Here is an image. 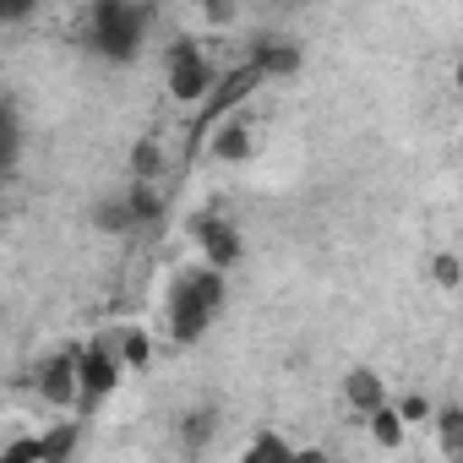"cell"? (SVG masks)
<instances>
[{
	"mask_svg": "<svg viewBox=\"0 0 463 463\" xmlns=\"http://www.w3.org/2000/svg\"><path fill=\"white\" fill-rule=\"evenodd\" d=\"M223 300H229L223 273H213V268H202V262L185 268V273L169 284V295H164V327H169V338H175V344H202L207 327L218 322Z\"/></svg>",
	"mask_w": 463,
	"mask_h": 463,
	"instance_id": "6da1fadb",
	"label": "cell"
},
{
	"mask_svg": "<svg viewBox=\"0 0 463 463\" xmlns=\"http://www.w3.org/2000/svg\"><path fill=\"white\" fill-rule=\"evenodd\" d=\"M153 6H137V0H99L88 12V50L115 61V66H131L153 33Z\"/></svg>",
	"mask_w": 463,
	"mask_h": 463,
	"instance_id": "7a4b0ae2",
	"label": "cell"
},
{
	"mask_svg": "<svg viewBox=\"0 0 463 463\" xmlns=\"http://www.w3.org/2000/svg\"><path fill=\"white\" fill-rule=\"evenodd\" d=\"M218 77H223V71L202 55V44H196L191 33H180V39H169V44H164V88H169V99H175V104L202 109V104L213 99Z\"/></svg>",
	"mask_w": 463,
	"mask_h": 463,
	"instance_id": "3957f363",
	"label": "cell"
},
{
	"mask_svg": "<svg viewBox=\"0 0 463 463\" xmlns=\"http://www.w3.org/2000/svg\"><path fill=\"white\" fill-rule=\"evenodd\" d=\"M120 376H126V365H120L109 333L93 338V344H77V409L82 414H93L99 403H109L120 392Z\"/></svg>",
	"mask_w": 463,
	"mask_h": 463,
	"instance_id": "277c9868",
	"label": "cell"
},
{
	"mask_svg": "<svg viewBox=\"0 0 463 463\" xmlns=\"http://www.w3.org/2000/svg\"><path fill=\"white\" fill-rule=\"evenodd\" d=\"M191 241H196V251H202V268H213V273L241 268V257H246L241 229L229 223V218H218V213H196V218H191Z\"/></svg>",
	"mask_w": 463,
	"mask_h": 463,
	"instance_id": "5b68a950",
	"label": "cell"
},
{
	"mask_svg": "<svg viewBox=\"0 0 463 463\" xmlns=\"http://www.w3.org/2000/svg\"><path fill=\"white\" fill-rule=\"evenodd\" d=\"M33 387H39V398H44V403L71 409V403H77V344H71V349H55V354L39 365Z\"/></svg>",
	"mask_w": 463,
	"mask_h": 463,
	"instance_id": "8992f818",
	"label": "cell"
},
{
	"mask_svg": "<svg viewBox=\"0 0 463 463\" xmlns=\"http://www.w3.org/2000/svg\"><path fill=\"white\" fill-rule=\"evenodd\" d=\"M251 147H257V131H251L246 115H229V120H218V126L207 131V158H213V164H246Z\"/></svg>",
	"mask_w": 463,
	"mask_h": 463,
	"instance_id": "52a82bcc",
	"label": "cell"
},
{
	"mask_svg": "<svg viewBox=\"0 0 463 463\" xmlns=\"http://www.w3.org/2000/svg\"><path fill=\"white\" fill-rule=\"evenodd\" d=\"M300 44L295 39H257L251 44V55H246V66L262 77V82H273V77H295L300 71Z\"/></svg>",
	"mask_w": 463,
	"mask_h": 463,
	"instance_id": "ba28073f",
	"label": "cell"
},
{
	"mask_svg": "<svg viewBox=\"0 0 463 463\" xmlns=\"http://www.w3.org/2000/svg\"><path fill=\"white\" fill-rule=\"evenodd\" d=\"M175 436H180V452L185 458H202L218 436V403H191L180 420H175Z\"/></svg>",
	"mask_w": 463,
	"mask_h": 463,
	"instance_id": "9c48e42d",
	"label": "cell"
},
{
	"mask_svg": "<svg viewBox=\"0 0 463 463\" xmlns=\"http://www.w3.org/2000/svg\"><path fill=\"white\" fill-rule=\"evenodd\" d=\"M344 403H349L354 414H376V409L387 403L382 371H376V365H349V371H344Z\"/></svg>",
	"mask_w": 463,
	"mask_h": 463,
	"instance_id": "30bf717a",
	"label": "cell"
},
{
	"mask_svg": "<svg viewBox=\"0 0 463 463\" xmlns=\"http://www.w3.org/2000/svg\"><path fill=\"white\" fill-rule=\"evenodd\" d=\"M93 229H99V235H131V229H137V218H131V202H126V191H115V196H99V202H93Z\"/></svg>",
	"mask_w": 463,
	"mask_h": 463,
	"instance_id": "8fae6325",
	"label": "cell"
},
{
	"mask_svg": "<svg viewBox=\"0 0 463 463\" xmlns=\"http://www.w3.org/2000/svg\"><path fill=\"white\" fill-rule=\"evenodd\" d=\"M109 338H115V354H120L126 371H147V365H153V333H147V327H120V333H109Z\"/></svg>",
	"mask_w": 463,
	"mask_h": 463,
	"instance_id": "7c38bea8",
	"label": "cell"
},
{
	"mask_svg": "<svg viewBox=\"0 0 463 463\" xmlns=\"http://www.w3.org/2000/svg\"><path fill=\"white\" fill-rule=\"evenodd\" d=\"M77 441H82V420H61V425L39 430L44 463H71V458H77Z\"/></svg>",
	"mask_w": 463,
	"mask_h": 463,
	"instance_id": "4fadbf2b",
	"label": "cell"
},
{
	"mask_svg": "<svg viewBox=\"0 0 463 463\" xmlns=\"http://www.w3.org/2000/svg\"><path fill=\"white\" fill-rule=\"evenodd\" d=\"M131 180L137 185H164V142L158 137H142L131 147Z\"/></svg>",
	"mask_w": 463,
	"mask_h": 463,
	"instance_id": "5bb4252c",
	"label": "cell"
},
{
	"mask_svg": "<svg viewBox=\"0 0 463 463\" xmlns=\"http://www.w3.org/2000/svg\"><path fill=\"white\" fill-rule=\"evenodd\" d=\"M126 202H131L137 229H153V223L164 218V207H169V202H164V185H137V180L126 185Z\"/></svg>",
	"mask_w": 463,
	"mask_h": 463,
	"instance_id": "9a60e30c",
	"label": "cell"
},
{
	"mask_svg": "<svg viewBox=\"0 0 463 463\" xmlns=\"http://www.w3.org/2000/svg\"><path fill=\"white\" fill-rule=\"evenodd\" d=\"M430 420H436V441H441L447 463H458V458H463V409H458V403H441Z\"/></svg>",
	"mask_w": 463,
	"mask_h": 463,
	"instance_id": "2e32d148",
	"label": "cell"
},
{
	"mask_svg": "<svg viewBox=\"0 0 463 463\" xmlns=\"http://www.w3.org/2000/svg\"><path fill=\"white\" fill-rule=\"evenodd\" d=\"M23 158V120L12 104H0V175H12Z\"/></svg>",
	"mask_w": 463,
	"mask_h": 463,
	"instance_id": "e0dca14e",
	"label": "cell"
},
{
	"mask_svg": "<svg viewBox=\"0 0 463 463\" xmlns=\"http://www.w3.org/2000/svg\"><path fill=\"white\" fill-rule=\"evenodd\" d=\"M289 458H295V447H289L279 430H257L251 447L241 452V463H289Z\"/></svg>",
	"mask_w": 463,
	"mask_h": 463,
	"instance_id": "ac0fdd59",
	"label": "cell"
},
{
	"mask_svg": "<svg viewBox=\"0 0 463 463\" xmlns=\"http://www.w3.org/2000/svg\"><path fill=\"white\" fill-rule=\"evenodd\" d=\"M365 425H371L376 447H387V452H392V447H403V436H409V430H403V420L392 414V403H382L376 414H365Z\"/></svg>",
	"mask_w": 463,
	"mask_h": 463,
	"instance_id": "d6986e66",
	"label": "cell"
},
{
	"mask_svg": "<svg viewBox=\"0 0 463 463\" xmlns=\"http://www.w3.org/2000/svg\"><path fill=\"white\" fill-rule=\"evenodd\" d=\"M430 279H436L447 295H458V289H463V262H458V251H436V257H430Z\"/></svg>",
	"mask_w": 463,
	"mask_h": 463,
	"instance_id": "ffe728a7",
	"label": "cell"
},
{
	"mask_svg": "<svg viewBox=\"0 0 463 463\" xmlns=\"http://www.w3.org/2000/svg\"><path fill=\"white\" fill-rule=\"evenodd\" d=\"M392 414H398V420H403V430H409V425H425V420L436 414V403H430L425 392H403V398L392 403Z\"/></svg>",
	"mask_w": 463,
	"mask_h": 463,
	"instance_id": "44dd1931",
	"label": "cell"
},
{
	"mask_svg": "<svg viewBox=\"0 0 463 463\" xmlns=\"http://www.w3.org/2000/svg\"><path fill=\"white\" fill-rule=\"evenodd\" d=\"M0 463H44L39 436H12L6 447H0Z\"/></svg>",
	"mask_w": 463,
	"mask_h": 463,
	"instance_id": "7402d4cb",
	"label": "cell"
},
{
	"mask_svg": "<svg viewBox=\"0 0 463 463\" xmlns=\"http://www.w3.org/2000/svg\"><path fill=\"white\" fill-rule=\"evenodd\" d=\"M207 23H235V6H223V0H213V6H202Z\"/></svg>",
	"mask_w": 463,
	"mask_h": 463,
	"instance_id": "603a6c76",
	"label": "cell"
},
{
	"mask_svg": "<svg viewBox=\"0 0 463 463\" xmlns=\"http://www.w3.org/2000/svg\"><path fill=\"white\" fill-rule=\"evenodd\" d=\"M33 17V6H0V28H6V23H28Z\"/></svg>",
	"mask_w": 463,
	"mask_h": 463,
	"instance_id": "cb8c5ba5",
	"label": "cell"
},
{
	"mask_svg": "<svg viewBox=\"0 0 463 463\" xmlns=\"http://www.w3.org/2000/svg\"><path fill=\"white\" fill-rule=\"evenodd\" d=\"M289 463H327V452H322V447H295Z\"/></svg>",
	"mask_w": 463,
	"mask_h": 463,
	"instance_id": "d4e9b609",
	"label": "cell"
}]
</instances>
